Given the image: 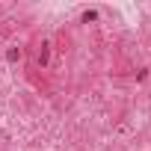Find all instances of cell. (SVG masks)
I'll use <instances>...</instances> for the list:
<instances>
[]
</instances>
